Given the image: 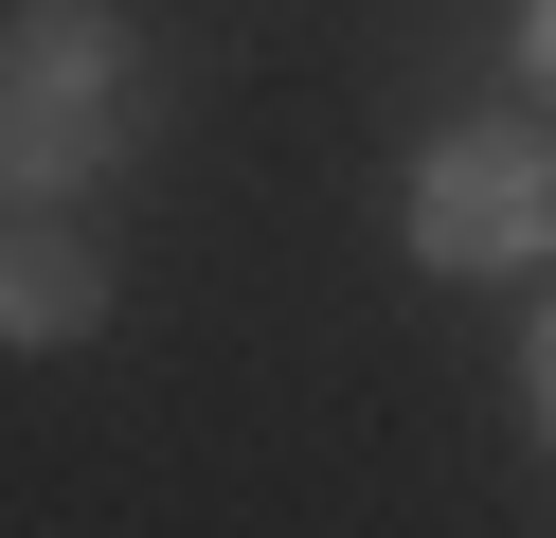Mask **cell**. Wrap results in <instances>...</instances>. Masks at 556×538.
I'll return each mask as SVG.
<instances>
[{"instance_id": "6da1fadb", "label": "cell", "mask_w": 556, "mask_h": 538, "mask_svg": "<svg viewBox=\"0 0 556 538\" xmlns=\"http://www.w3.org/2000/svg\"><path fill=\"white\" fill-rule=\"evenodd\" d=\"M144 143V36L126 0H0V215L90 198Z\"/></svg>"}, {"instance_id": "7a4b0ae2", "label": "cell", "mask_w": 556, "mask_h": 538, "mask_svg": "<svg viewBox=\"0 0 556 538\" xmlns=\"http://www.w3.org/2000/svg\"><path fill=\"white\" fill-rule=\"evenodd\" d=\"M413 251L431 270H556V126L520 108H467V126L413 143Z\"/></svg>"}, {"instance_id": "3957f363", "label": "cell", "mask_w": 556, "mask_h": 538, "mask_svg": "<svg viewBox=\"0 0 556 538\" xmlns=\"http://www.w3.org/2000/svg\"><path fill=\"white\" fill-rule=\"evenodd\" d=\"M109 323V251L73 234V198H18L0 215V359H73Z\"/></svg>"}, {"instance_id": "277c9868", "label": "cell", "mask_w": 556, "mask_h": 538, "mask_svg": "<svg viewBox=\"0 0 556 538\" xmlns=\"http://www.w3.org/2000/svg\"><path fill=\"white\" fill-rule=\"evenodd\" d=\"M520 413H539V449H556V305L520 323Z\"/></svg>"}, {"instance_id": "5b68a950", "label": "cell", "mask_w": 556, "mask_h": 538, "mask_svg": "<svg viewBox=\"0 0 556 538\" xmlns=\"http://www.w3.org/2000/svg\"><path fill=\"white\" fill-rule=\"evenodd\" d=\"M520 72H539V108H556V0H520Z\"/></svg>"}]
</instances>
